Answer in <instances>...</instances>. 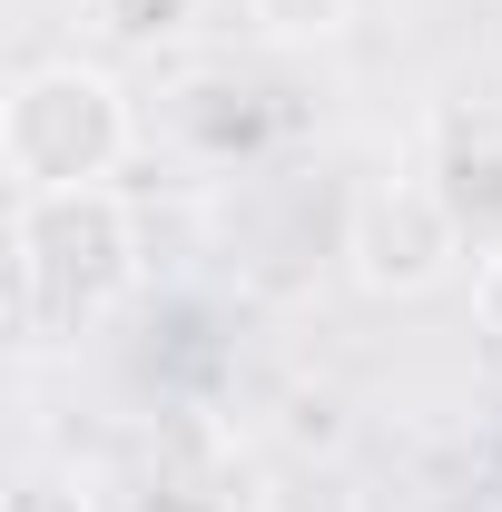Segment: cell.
I'll list each match as a JSON object with an SVG mask.
<instances>
[{
  "label": "cell",
  "instance_id": "cell-1",
  "mask_svg": "<svg viewBox=\"0 0 502 512\" xmlns=\"http://www.w3.org/2000/svg\"><path fill=\"white\" fill-rule=\"evenodd\" d=\"M20 335L60 345L79 325H99L138 286V227L119 188H69V197H20Z\"/></svg>",
  "mask_w": 502,
  "mask_h": 512
},
{
  "label": "cell",
  "instance_id": "cell-2",
  "mask_svg": "<svg viewBox=\"0 0 502 512\" xmlns=\"http://www.w3.org/2000/svg\"><path fill=\"white\" fill-rule=\"evenodd\" d=\"M128 89L99 60H40L10 79L0 99V158L20 197H69V188H109L128 158Z\"/></svg>",
  "mask_w": 502,
  "mask_h": 512
},
{
  "label": "cell",
  "instance_id": "cell-3",
  "mask_svg": "<svg viewBox=\"0 0 502 512\" xmlns=\"http://www.w3.org/2000/svg\"><path fill=\"white\" fill-rule=\"evenodd\" d=\"M463 247H473V227L434 178H375L345 197V276L365 296H434L463 266Z\"/></svg>",
  "mask_w": 502,
  "mask_h": 512
},
{
  "label": "cell",
  "instance_id": "cell-4",
  "mask_svg": "<svg viewBox=\"0 0 502 512\" xmlns=\"http://www.w3.org/2000/svg\"><path fill=\"white\" fill-rule=\"evenodd\" d=\"M256 20H266L276 40H335V30L365 20V0H256Z\"/></svg>",
  "mask_w": 502,
  "mask_h": 512
},
{
  "label": "cell",
  "instance_id": "cell-5",
  "mask_svg": "<svg viewBox=\"0 0 502 512\" xmlns=\"http://www.w3.org/2000/svg\"><path fill=\"white\" fill-rule=\"evenodd\" d=\"M10 512H89V493H79L69 473H20V493H10Z\"/></svg>",
  "mask_w": 502,
  "mask_h": 512
},
{
  "label": "cell",
  "instance_id": "cell-6",
  "mask_svg": "<svg viewBox=\"0 0 502 512\" xmlns=\"http://www.w3.org/2000/svg\"><path fill=\"white\" fill-rule=\"evenodd\" d=\"M473 316H483V335H493V355H502V247L473 256Z\"/></svg>",
  "mask_w": 502,
  "mask_h": 512
}]
</instances>
